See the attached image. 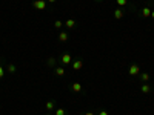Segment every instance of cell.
Returning <instances> with one entry per match:
<instances>
[{
    "mask_svg": "<svg viewBox=\"0 0 154 115\" xmlns=\"http://www.w3.org/2000/svg\"><path fill=\"white\" fill-rule=\"evenodd\" d=\"M32 6L36 9H40V11H42V9H46V2L45 0H36V2L32 3Z\"/></svg>",
    "mask_w": 154,
    "mask_h": 115,
    "instance_id": "obj_1",
    "label": "cell"
},
{
    "mask_svg": "<svg viewBox=\"0 0 154 115\" xmlns=\"http://www.w3.org/2000/svg\"><path fill=\"white\" fill-rule=\"evenodd\" d=\"M129 75H139V72H140V69H139V64H131L129 66Z\"/></svg>",
    "mask_w": 154,
    "mask_h": 115,
    "instance_id": "obj_2",
    "label": "cell"
},
{
    "mask_svg": "<svg viewBox=\"0 0 154 115\" xmlns=\"http://www.w3.org/2000/svg\"><path fill=\"white\" fill-rule=\"evenodd\" d=\"M82 68H83V62H82V60H76V62L73 63V69L74 71H80Z\"/></svg>",
    "mask_w": 154,
    "mask_h": 115,
    "instance_id": "obj_3",
    "label": "cell"
},
{
    "mask_svg": "<svg viewBox=\"0 0 154 115\" xmlns=\"http://www.w3.org/2000/svg\"><path fill=\"white\" fill-rule=\"evenodd\" d=\"M71 60H73V57H71L69 54H63V55H62V63H63V64H69Z\"/></svg>",
    "mask_w": 154,
    "mask_h": 115,
    "instance_id": "obj_4",
    "label": "cell"
},
{
    "mask_svg": "<svg viewBox=\"0 0 154 115\" xmlns=\"http://www.w3.org/2000/svg\"><path fill=\"white\" fill-rule=\"evenodd\" d=\"M71 89H73L74 92H77V94H79V92L82 91V84H80V83H73V86H71Z\"/></svg>",
    "mask_w": 154,
    "mask_h": 115,
    "instance_id": "obj_5",
    "label": "cell"
},
{
    "mask_svg": "<svg viewBox=\"0 0 154 115\" xmlns=\"http://www.w3.org/2000/svg\"><path fill=\"white\" fill-rule=\"evenodd\" d=\"M114 17L117 18V20H120V18L123 17V11L122 9H114Z\"/></svg>",
    "mask_w": 154,
    "mask_h": 115,
    "instance_id": "obj_6",
    "label": "cell"
},
{
    "mask_svg": "<svg viewBox=\"0 0 154 115\" xmlns=\"http://www.w3.org/2000/svg\"><path fill=\"white\" fill-rule=\"evenodd\" d=\"M74 25H76V20H73V18H68L65 22V26L66 28H74Z\"/></svg>",
    "mask_w": 154,
    "mask_h": 115,
    "instance_id": "obj_7",
    "label": "cell"
},
{
    "mask_svg": "<svg viewBox=\"0 0 154 115\" xmlns=\"http://www.w3.org/2000/svg\"><path fill=\"white\" fill-rule=\"evenodd\" d=\"M142 16H143V17H151V9L150 8H143L142 9Z\"/></svg>",
    "mask_w": 154,
    "mask_h": 115,
    "instance_id": "obj_8",
    "label": "cell"
},
{
    "mask_svg": "<svg viewBox=\"0 0 154 115\" xmlns=\"http://www.w3.org/2000/svg\"><path fill=\"white\" fill-rule=\"evenodd\" d=\"M45 107H46V109H48V111H53V109H54V107H55V103H54V101H46Z\"/></svg>",
    "mask_w": 154,
    "mask_h": 115,
    "instance_id": "obj_9",
    "label": "cell"
},
{
    "mask_svg": "<svg viewBox=\"0 0 154 115\" xmlns=\"http://www.w3.org/2000/svg\"><path fill=\"white\" fill-rule=\"evenodd\" d=\"M142 92H143V94H150V92H151V86L145 83V84L142 86Z\"/></svg>",
    "mask_w": 154,
    "mask_h": 115,
    "instance_id": "obj_10",
    "label": "cell"
},
{
    "mask_svg": "<svg viewBox=\"0 0 154 115\" xmlns=\"http://www.w3.org/2000/svg\"><path fill=\"white\" fill-rule=\"evenodd\" d=\"M59 40H60V42H66V40H68V34H66V32H60V34H59Z\"/></svg>",
    "mask_w": 154,
    "mask_h": 115,
    "instance_id": "obj_11",
    "label": "cell"
},
{
    "mask_svg": "<svg viewBox=\"0 0 154 115\" xmlns=\"http://www.w3.org/2000/svg\"><path fill=\"white\" fill-rule=\"evenodd\" d=\"M55 74H57L59 77H62V75H65V69L63 68H55Z\"/></svg>",
    "mask_w": 154,
    "mask_h": 115,
    "instance_id": "obj_12",
    "label": "cell"
},
{
    "mask_svg": "<svg viewBox=\"0 0 154 115\" xmlns=\"http://www.w3.org/2000/svg\"><path fill=\"white\" fill-rule=\"evenodd\" d=\"M8 72L14 74V72H16V66H14V64H8Z\"/></svg>",
    "mask_w": 154,
    "mask_h": 115,
    "instance_id": "obj_13",
    "label": "cell"
},
{
    "mask_svg": "<svg viewBox=\"0 0 154 115\" xmlns=\"http://www.w3.org/2000/svg\"><path fill=\"white\" fill-rule=\"evenodd\" d=\"M140 78H142V81H148V80H150V75H148V74H142V75H140Z\"/></svg>",
    "mask_w": 154,
    "mask_h": 115,
    "instance_id": "obj_14",
    "label": "cell"
},
{
    "mask_svg": "<svg viewBox=\"0 0 154 115\" xmlns=\"http://www.w3.org/2000/svg\"><path fill=\"white\" fill-rule=\"evenodd\" d=\"M128 0H117V5L119 6H127Z\"/></svg>",
    "mask_w": 154,
    "mask_h": 115,
    "instance_id": "obj_15",
    "label": "cell"
},
{
    "mask_svg": "<svg viewBox=\"0 0 154 115\" xmlns=\"http://www.w3.org/2000/svg\"><path fill=\"white\" fill-rule=\"evenodd\" d=\"M48 64H49V66H54V64H55V60H54V57H51V58L48 60Z\"/></svg>",
    "mask_w": 154,
    "mask_h": 115,
    "instance_id": "obj_16",
    "label": "cell"
},
{
    "mask_svg": "<svg viewBox=\"0 0 154 115\" xmlns=\"http://www.w3.org/2000/svg\"><path fill=\"white\" fill-rule=\"evenodd\" d=\"M55 115H65V109H57L55 111Z\"/></svg>",
    "mask_w": 154,
    "mask_h": 115,
    "instance_id": "obj_17",
    "label": "cell"
},
{
    "mask_svg": "<svg viewBox=\"0 0 154 115\" xmlns=\"http://www.w3.org/2000/svg\"><path fill=\"white\" fill-rule=\"evenodd\" d=\"M62 25H63V23H62L60 20H57V22L54 23V26H55V28H62Z\"/></svg>",
    "mask_w": 154,
    "mask_h": 115,
    "instance_id": "obj_18",
    "label": "cell"
},
{
    "mask_svg": "<svg viewBox=\"0 0 154 115\" xmlns=\"http://www.w3.org/2000/svg\"><path fill=\"white\" fill-rule=\"evenodd\" d=\"M3 74H5V71H3V68H2V66H0V78H2V77H3Z\"/></svg>",
    "mask_w": 154,
    "mask_h": 115,
    "instance_id": "obj_19",
    "label": "cell"
},
{
    "mask_svg": "<svg viewBox=\"0 0 154 115\" xmlns=\"http://www.w3.org/2000/svg\"><path fill=\"white\" fill-rule=\"evenodd\" d=\"M99 115H108V112H106V111H100Z\"/></svg>",
    "mask_w": 154,
    "mask_h": 115,
    "instance_id": "obj_20",
    "label": "cell"
},
{
    "mask_svg": "<svg viewBox=\"0 0 154 115\" xmlns=\"http://www.w3.org/2000/svg\"><path fill=\"white\" fill-rule=\"evenodd\" d=\"M85 115H94V114H92V112H86Z\"/></svg>",
    "mask_w": 154,
    "mask_h": 115,
    "instance_id": "obj_21",
    "label": "cell"
},
{
    "mask_svg": "<svg viewBox=\"0 0 154 115\" xmlns=\"http://www.w3.org/2000/svg\"><path fill=\"white\" fill-rule=\"evenodd\" d=\"M151 17H153V18H154V11H151Z\"/></svg>",
    "mask_w": 154,
    "mask_h": 115,
    "instance_id": "obj_22",
    "label": "cell"
},
{
    "mask_svg": "<svg viewBox=\"0 0 154 115\" xmlns=\"http://www.w3.org/2000/svg\"><path fill=\"white\" fill-rule=\"evenodd\" d=\"M48 2H49V3H54L55 0H48Z\"/></svg>",
    "mask_w": 154,
    "mask_h": 115,
    "instance_id": "obj_23",
    "label": "cell"
}]
</instances>
